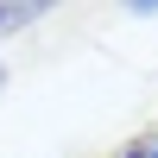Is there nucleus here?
<instances>
[{
	"mask_svg": "<svg viewBox=\"0 0 158 158\" xmlns=\"http://www.w3.org/2000/svg\"><path fill=\"white\" fill-rule=\"evenodd\" d=\"M127 13H139V19H146V13H158V0H127Z\"/></svg>",
	"mask_w": 158,
	"mask_h": 158,
	"instance_id": "f03ea898",
	"label": "nucleus"
},
{
	"mask_svg": "<svg viewBox=\"0 0 158 158\" xmlns=\"http://www.w3.org/2000/svg\"><path fill=\"white\" fill-rule=\"evenodd\" d=\"M0 89H6V63H0Z\"/></svg>",
	"mask_w": 158,
	"mask_h": 158,
	"instance_id": "39448f33",
	"label": "nucleus"
},
{
	"mask_svg": "<svg viewBox=\"0 0 158 158\" xmlns=\"http://www.w3.org/2000/svg\"><path fill=\"white\" fill-rule=\"evenodd\" d=\"M120 158H146V146H133V152H120Z\"/></svg>",
	"mask_w": 158,
	"mask_h": 158,
	"instance_id": "7ed1b4c3",
	"label": "nucleus"
},
{
	"mask_svg": "<svg viewBox=\"0 0 158 158\" xmlns=\"http://www.w3.org/2000/svg\"><path fill=\"white\" fill-rule=\"evenodd\" d=\"M146 158H158V139H152V152H146Z\"/></svg>",
	"mask_w": 158,
	"mask_h": 158,
	"instance_id": "423d86ee",
	"label": "nucleus"
},
{
	"mask_svg": "<svg viewBox=\"0 0 158 158\" xmlns=\"http://www.w3.org/2000/svg\"><path fill=\"white\" fill-rule=\"evenodd\" d=\"M0 25H6V0H0Z\"/></svg>",
	"mask_w": 158,
	"mask_h": 158,
	"instance_id": "20e7f679",
	"label": "nucleus"
},
{
	"mask_svg": "<svg viewBox=\"0 0 158 158\" xmlns=\"http://www.w3.org/2000/svg\"><path fill=\"white\" fill-rule=\"evenodd\" d=\"M57 0H6V25H32L38 13H51Z\"/></svg>",
	"mask_w": 158,
	"mask_h": 158,
	"instance_id": "f257e3e1",
	"label": "nucleus"
}]
</instances>
